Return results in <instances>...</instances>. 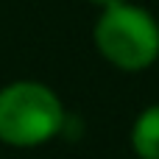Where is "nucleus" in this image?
I'll return each instance as SVG.
<instances>
[{"label":"nucleus","instance_id":"1","mask_svg":"<svg viewBox=\"0 0 159 159\" xmlns=\"http://www.w3.org/2000/svg\"><path fill=\"white\" fill-rule=\"evenodd\" d=\"M64 106L59 95L39 81H14L0 87V143L14 148H36L64 129Z\"/></svg>","mask_w":159,"mask_h":159},{"label":"nucleus","instance_id":"2","mask_svg":"<svg viewBox=\"0 0 159 159\" xmlns=\"http://www.w3.org/2000/svg\"><path fill=\"white\" fill-rule=\"evenodd\" d=\"M95 45L117 70L140 73L159 59V22L131 3L103 8L95 22Z\"/></svg>","mask_w":159,"mask_h":159},{"label":"nucleus","instance_id":"3","mask_svg":"<svg viewBox=\"0 0 159 159\" xmlns=\"http://www.w3.org/2000/svg\"><path fill=\"white\" fill-rule=\"evenodd\" d=\"M131 148L140 159H159V103L148 106L134 120Z\"/></svg>","mask_w":159,"mask_h":159},{"label":"nucleus","instance_id":"4","mask_svg":"<svg viewBox=\"0 0 159 159\" xmlns=\"http://www.w3.org/2000/svg\"><path fill=\"white\" fill-rule=\"evenodd\" d=\"M92 6L98 8H112V6H120V3H129V0H89Z\"/></svg>","mask_w":159,"mask_h":159}]
</instances>
